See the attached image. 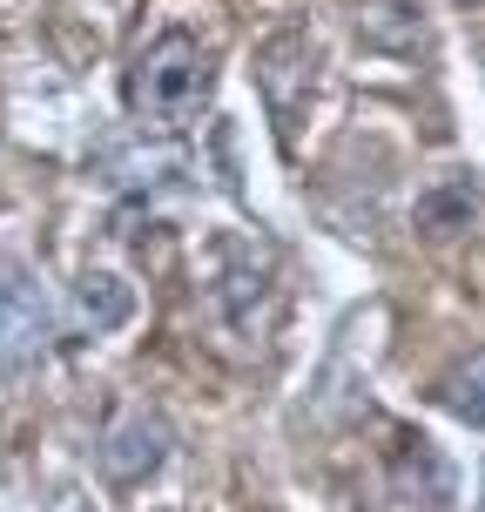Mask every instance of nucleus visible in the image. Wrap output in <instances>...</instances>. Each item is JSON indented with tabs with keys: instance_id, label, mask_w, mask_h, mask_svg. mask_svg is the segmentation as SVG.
Listing matches in <instances>:
<instances>
[{
	"instance_id": "2",
	"label": "nucleus",
	"mask_w": 485,
	"mask_h": 512,
	"mask_svg": "<svg viewBox=\"0 0 485 512\" xmlns=\"http://www.w3.org/2000/svg\"><path fill=\"white\" fill-rule=\"evenodd\" d=\"M54 344V310L41 297V283L27 270H7L0 277V384L34 371Z\"/></svg>"
},
{
	"instance_id": "4",
	"label": "nucleus",
	"mask_w": 485,
	"mask_h": 512,
	"mask_svg": "<svg viewBox=\"0 0 485 512\" xmlns=\"http://www.w3.org/2000/svg\"><path fill=\"white\" fill-rule=\"evenodd\" d=\"M472 216H479V182H432L418 203H411V230H425V236H459L472 230Z\"/></svg>"
},
{
	"instance_id": "1",
	"label": "nucleus",
	"mask_w": 485,
	"mask_h": 512,
	"mask_svg": "<svg viewBox=\"0 0 485 512\" xmlns=\"http://www.w3.org/2000/svg\"><path fill=\"white\" fill-rule=\"evenodd\" d=\"M209 88H216V68H209V48L196 34H162L135 54L128 68V108L155 128H182L209 108Z\"/></svg>"
},
{
	"instance_id": "3",
	"label": "nucleus",
	"mask_w": 485,
	"mask_h": 512,
	"mask_svg": "<svg viewBox=\"0 0 485 512\" xmlns=\"http://www.w3.org/2000/svg\"><path fill=\"white\" fill-rule=\"evenodd\" d=\"M162 459H169V425H162L155 411H128L122 425L102 438V472L115 479V486H135V479H149Z\"/></svg>"
},
{
	"instance_id": "5",
	"label": "nucleus",
	"mask_w": 485,
	"mask_h": 512,
	"mask_svg": "<svg viewBox=\"0 0 485 512\" xmlns=\"http://www.w3.org/2000/svg\"><path fill=\"white\" fill-rule=\"evenodd\" d=\"M75 317H81V331H122L128 317H135V290H128L115 270H88L75 290Z\"/></svg>"
},
{
	"instance_id": "6",
	"label": "nucleus",
	"mask_w": 485,
	"mask_h": 512,
	"mask_svg": "<svg viewBox=\"0 0 485 512\" xmlns=\"http://www.w3.org/2000/svg\"><path fill=\"white\" fill-rule=\"evenodd\" d=\"M438 405L452 411L459 425L485 432V351H472L465 364H452V371L438 378Z\"/></svg>"
}]
</instances>
